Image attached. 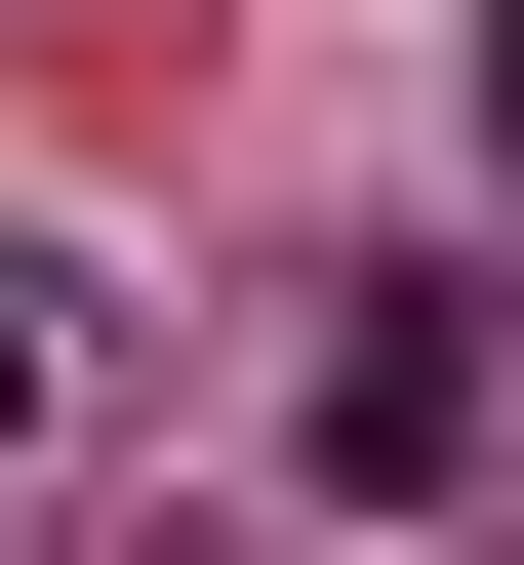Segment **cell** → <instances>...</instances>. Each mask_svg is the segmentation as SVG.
Segmentation results:
<instances>
[{"label":"cell","mask_w":524,"mask_h":565,"mask_svg":"<svg viewBox=\"0 0 524 565\" xmlns=\"http://www.w3.org/2000/svg\"><path fill=\"white\" fill-rule=\"evenodd\" d=\"M323 484H363V525H443V484H484V364H443V282H363V323H323Z\"/></svg>","instance_id":"cell-1"},{"label":"cell","mask_w":524,"mask_h":565,"mask_svg":"<svg viewBox=\"0 0 524 565\" xmlns=\"http://www.w3.org/2000/svg\"><path fill=\"white\" fill-rule=\"evenodd\" d=\"M484 162H524V0H484Z\"/></svg>","instance_id":"cell-2"}]
</instances>
